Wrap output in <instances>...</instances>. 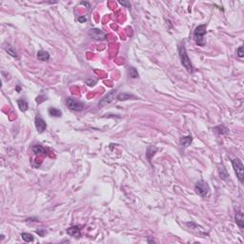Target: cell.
Masks as SVG:
<instances>
[{
    "label": "cell",
    "mask_w": 244,
    "mask_h": 244,
    "mask_svg": "<svg viewBox=\"0 0 244 244\" xmlns=\"http://www.w3.org/2000/svg\"><path fill=\"white\" fill-rule=\"evenodd\" d=\"M178 50L179 57H180V60H181V64L187 70L188 73H193L195 72V69H194V66L192 65L191 59H190L188 53H187L184 43H180L178 45Z\"/></svg>",
    "instance_id": "1"
},
{
    "label": "cell",
    "mask_w": 244,
    "mask_h": 244,
    "mask_svg": "<svg viewBox=\"0 0 244 244\" xmlns=\"http://www.w3.org/2000/svg\"><path fill=\"white\" fill-rule=\"evenodd\" d=\"M207 33V25L202 24L198 26L194 31V39L198 46L203 47L205 45L204 36Z\"/></svg>",
    "instance_id": "2"
},
{
    "label": "cell",
    "mask_w": 244,
    "mask_h": 244,
    "mask_svg": "<svg viewBox=\"0 0 244 244\" xmlns=\"http://www.w3.org/2000/svg\"><path fill=\"white\" fill-rule=\"evenodd\" d=\"M195 191L201 198H206L209 195L210 193V187L208 183L205 182L204 180H198L195 185Z\"/></svg>",
    "instance_id": "3"
},
{
    "label": "cell",
    "mask_w": 244,
    "mask_h": 244,
    "mask_svg": "<svg viewBox=\"0 0 244 244\" xmlns=\"http://www.w3.org/2000/svg\"><path fill=\"white\" fill-rule=\"evenodd\" d=\"M233 168L235 170V173L236 174L239 180L240 183L244 182V165L239 158H235L232 160Z\"/></svg>",
    "instance_id": "4"
},
{
    "label": "cell",
    "mask_w": 244,
    "mask_h": 244,
    "mask_svg": "<svg viewBox=\"0 0 244 244\" xmlns=\"http://www.w3.org/2000/svg\"><path fill=\"white\" fill-rule=\"evenodd\" d=\"M66 104H67V107L69 108L70 110L74 111V112H80L85 108V106L82 102H80V101L76 100L73 98H71V97L67 98Z\"/></svg>",
    "instance_id": "5"
},
{
    "label": "cell",
    "mask_w": 244,
    "mask_h": 244,
    "mask_svg": "<svg viewBox=\"0 0 244 244\" xmlns=\"http://www.w3.org/2000/svg\"><path fill=\"white\" fill-rule=\"evenodd\" d=\"M88 35L94 40H105L107 38V33L100 29H91L88 32Z\"/></svg>",
    "instance_id": "6"
},
{
    "label": "cell",
    "mask_w": 244,
    "mask_h": 244,
    "mask_svg": "<svg viewBox=\"0 0 244 244\" xmlns=\"http://www.w3.org/2000/svg\"><path fill=\"white\" fill-rule=\"evenodd\" d=\"M116 91H112L110 93H108L106 97H104L102 99L100 100V102L98 103V106L100 108H102L108 104H110L111 102H113V100L114 99V96H116Z\"/></svg>",
    "instance_id": "7"
},
{
    "label": "cell",
    "mask_w": 244,
    "mask_h": 244,
    "mask_svg": "<svg viewBox=\"0 0 244 244\" xmlns=\"http://www.w3.org/2000/svg\"><path fill=\"white\" fill-rule=\"evenodd\" d=\"M35 124H36V128L38 133H43L46 131V128H47V124L46 122L44 121L43 118H41L40 117H36V119H35Z\"/></svg>",
    "instance_id": "8"
},
{
    "label": "cell",
    "mask_w": 244,
    "mask_h": 244,
    "mask_svg": "<svg viewBox=\"0 0 244 244\" xmlns=\"http://www.w3.org/2000/svg\"><path fill=\"white\" fill-rule=\"evenodd\" d=\"M67 234L70 235L73 238H76V239H79L81 236V229L79 226H72L70 228L67 229Z\"/></svg>",
    "instance_id": "9"
},
{
    "label": "cell",
    "mask_w": 244,
    "mask_h": 244,
    "mask_svg": "<svg viewBox=\"0 0 244 244\" xmlns=\"http://www.w3.org/2000/svg\"><path fill=\"white\" fill-rule=\"evenodd\" d=\"M235 220H236V223L238 224V226L239 227L240 230H243V224H244V215H243V213L239 210V211H236V215H235Z\"/></svg>",
    "instance_id": "10"
},
{
    "label": "cell",
    "mask_w": 244,
    "mask_h": 244,
    "mask_svg": "<svg viewBox=\"0 0 244 244\" xmlns=\"http://www.w3.org/2000/svg\"><path fill=\"white\" fill-rule=\"evenodd\" d=\"M3 49L9 53V55L12 57H15V58H18V56H17V52L16 50L13 48V47L11 45V44H5L3 46Z\"/></svg>",
    "instance_id": "11"
},
{
    "label": "cell",
    "mask_w": 244,
    "mask_h": 244,
    "mask_svg": "<svg viewBox=\"0 0 244 244\" xmlns=\"http://www.w3.org/2000/svg\"><path fill=\"white\" fill-rule=\"evenodd\" d=\"M192 141H193V137H192V135H187V137H182L179 140V143L182 147H188L191 145L192 143Z\"/></svg>",
    "instance_id": "12"
},
{
    "label": "cell",
    "mask_w": 244,
    "mask_h": 244,
    "mask_svg": "<svg viewBox=\"0 0 244 244\" xmlns=\"http://www.w3.org/2000/svg\"><path fill=\"white\" fill-rule=\"evenodd\" d=\"M32 151L35 153V154H46L47 151L44 147H42L39 144H36L32 147Z\"/></svg>",
    "instance_id": "13"
},
{
    "label": "cell",
    "mask_w": 244,
    "mask_h": 244,
    "mask_svg": "<svg viewBox=\"0 0 244 244\" xmlns=\"http://www.w3.org/2000/svg\"><path fill=\"white\" fill-rule=\"evenodd\" d=\"M37 58L40 61H48L50 59V55H49L48 52L43 51V50H40L37 53Z\"/></svg>",
    "instance_id": "14"
},
{
    "label": "cell",
    "mask_w": 244,
    "mask_h": 244,
    "mask_svg": "<svg viewBox=\"0 0 244 244\" xmlns=\"http://www.w3.org/2000/svg\"><path fill=\"white\" fill-rule=\"evenodd\" d=\"M17 104H18V107H19V110L21 112H26L27 110L29 109V105H28V102L23 99V98H20L17 100Z\"/></svg>",
    "instance_id": "15"
},
{
    "label": "cell",
    "mask_w": 244,
    "mask_h": 244,
    "mask_svg": "<svg viewBox=\"0 0 244 244\" xmlns=\"http://www.w3.org/2000/svg\"><path fill=\"white\" fill-rule=\"evenodd\" d=\"M131 98L135 99L137 97H135L134 96H133V94H131V93H121L117 97V99L119 100V101H125V100L131 99Z\"/></svg>",
    "instance_id": "16"
},
{
    "label": "cell",
    "mask_w": 244,
    "mask_h": 244,
    "mask_svg": "<svg viewBox=\"0 0 244 244\" xmlns=\"http://www.w3.org/2000/svg\"><path fill=\"white\" fill-rule=\"evenodd\" d=\"M213 130L215 132H216L219 134H228L229 130H228V128H226L224 125H219V126H216L215 128H213Z\"/></svg>",
    "instance_id": "17"
},
{
    "label": "cell",
    "mask_w": 244,
    "mask_h": 244,
    "mask_svg": "<svg viewBox=\"0 0 244 244\" xmlns=\"http://www.w3.org/2000/svg\"><path fill=\"white\" fill-rule=\"evenodd\" d=\"M219 177L221 179L223 180H228L229 179V175H228V172L226 171V169L221 166L219 168Z\"/></svg>",
    "instance_id": "18"
},
{
    "label": "cell",
    "mask_w": 244,
    "mask_h": 244,
    "mask_svg": "<svg viewBox=\"0 0 244 244\" xmlns=\"http://www.w3.org/2000/svg\"><path fill=\"white\" fill-rule=\"evenodd\" d=\"M49 114L52 117H60L62 116V112L58 109H56V108L53 107H51L49 109Z\"/></svg>",
    "instance_id": "19"
},
{
    "label": "cell",
    "mask_w": 244,
    "mask_h": 244,
    "mask_svg": "<svg viewBox=\"0 0 244 244\" xmlns=\"http://www.w3.org/2000/svg\"><path fill=\"white\" fill-rule=\"evenodd\" d=\"M21 238L26 242H32L33 240H35L32 234H29V233H22L21 234Z\"/></svg>",
    "instance_id": "20"
},
{
    "label": "cell",
    "mask_w": 244,
    "mask_h": 244,
    "mask_svg": "<svg viewBox=\"0 0 244 244\" xmlns=\"http://www.w3.org/2000/svg\"><path fill=\"white\" fill-rule=\"evenodd\" d=\"M129 73H130V76L132 78H137L138 77V73H137V69L134 68V67L129 68Z\"/></svg>",
    "instance_id": "21"
},
{
    "label": "cell",
    "mask_w": 244,
    "mask_h": 244,
    "mask_svg": "<svg viewBox=\"0 0 244 244\" xmlns=\"http://www.w3.org/2000/svg\"><path fill=\"white\" fill-rule=\"evenodd\" d=\"M236 55H238V56L240 57V58H242L244 56V52H243V47L242 46H240L239 48L236 50Z\"/></svg>",
    "instance_id": "22"
},
{
    "label": "cell",
    "mask_w": 244,
    "mask_h": 244,
    "mask_svg": "<svg viewBox=\"0 0 244 244\" xmlns=\"http://www.w3.org/2000/svg\"><path fill=\"white\" fill-rule=\"evenodd\" d=\"M36 233L40 236H44L45 233H46V230L45 229H39L36 231Z\"/></svg>",
    "instance_id": "23"
},
{
    "label": "cell",
    "mask_w": 244,
    "mask_h": 244,
    "mask_svg": "<svg viewBox=\"0 0 244 244\" xmlns=\"http://www.w3.org/2000/svg\"><path fill=\"white\" fill-rule=\"evenodd\" d=\"M86 20H87L86 16H79V17H78V21H79L80 23H84V22H86Z\"/></svg>",
    "instance_id": "24"
},
{
    "label": "cell",
    "mask_w": 244,
    "mask_h": 244,
    "mask_svg": "<svg viewBox=\"0 0 244 244\" xmlns=\"http://www.w3.org/2000/svg\"><path fill=\"white\" fill-rule=\"evenodd\" d=\"M119 3L121 4V5H125V6H127L128 8H131V4H130V2H124V1H119Z\"/></svg>",
    "instance_id": "25"
},
{
    "label": "cell",
    "mask_w": 244,
    "mask_h": 244,
    "mask_svg": "<svg viewBox=\"0 0 244 244\" xmlns=\"http://www.w3.org/2000/svg\"><path fill=\"white\" fill-rule=\"evenodd\" d=\"M87 83H88V85L89 86H93L94 85V83H96V81H93V80H87Z\"/></svg>",
    "instance_id": "26"
},
{
    "label": "cell",
    "mask_w": 244,
    "mask_h": 244,
    "mask_svg": "<svg viewBox=\"0 0 244 244\" xmlns=\"http://www.w3.org/2000/svg\"><path fill=\"white\" fill-rule=\"evenodd\" d=\"M148 242H155L154 239H148Z\"/></svg>",
    "instance_id": "27"
},
{
    "label": "cell",
    "mask_w": 244,
    "mask_h": 244,
    "mask_svg": "<svg viewBox=\"0 0 244 244\" xmlns=\"http://www.w3.org/2000/svg\"><path fill=\"white\" fill-rule=\"evenodd\" d=\"M16 90L19 92V91H20V87H16Z\"/></svg>",
    "instance_id": "28"
}]
</instances>
